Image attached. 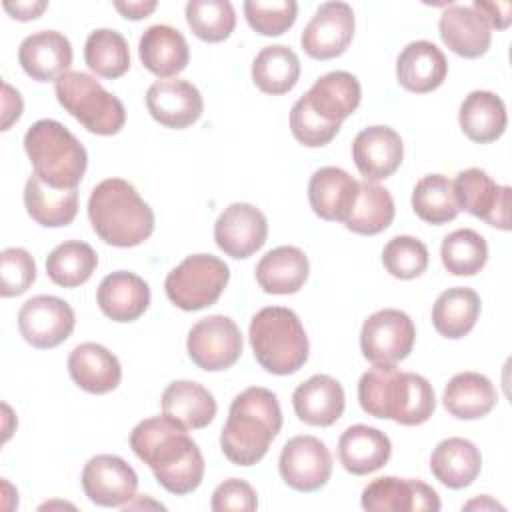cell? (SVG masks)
Returning a JSON list of instances; mask_svg holds the SVG:
<instances>
[{"mask_svg": "<svg viewBox=\"0 0 512 512\" xmlns=\"http://www.w3.org/2000/svg\"><path fill=\"white\" fill-rule=\"evenodd\" d=\"M308 256L296 246H278L256 264V282L266 294H296L308 280Z\"/></svg>", "mask_w": 512, "mask_h": 512, "instance_id": "32", "label": "cell"}, {"mask_svg": "<svg viewBox=\"0 0 512 512\" xmlns=\"http://www.w3.org/2000/svg\"><path fill=\"white\" fill-rule=\"evenodd\" d=\"M310 108L326 122L342 124L360 104L362 88L354 74L334 70L320 76L304 94Z\"/></svg>", "mask_w": 512, "mask_h": 512, "instance_id": "29", "label": "cell"}, {"mask_svg": "<svg viewBox=\"0 0 512 512\" xmlns=\"http://www.w3.org/2000/svg\"><path fill=\"white\" fill-rule=\"evenodd\" d=\"M24 206L36 224L62 228L78 214V188H52L32 174L24 186Z\"/></svg>", "mask_w": 512, "mask_h": 512, "instance_id": "34", "label": "cell"}, {"mask_svg": "<svg viewBox=\"0 0 512 512\" xmlns=\"http://www.w3.org/2000/svg\"><path fill=\"white\" fill-rule=\"evenodd\" d=\"M76 326L72 306L50 294L28 298L18 312L20 336L34 348L48 350L70 338Z\"/></svg>", "mask_w": 512, "mask_h": 512, "instance_id": "11", "label": "cell"}, {"mask_svg": "<svg viewBox=\"0 0 512 512\" xmlns=\"http://www.w3.org/2000/svg\"><path fill=\"white\" fill-rule=\"evenodd\" d=\"M458 122L468 140L476 144L494 142L508 124L504 100L490 90H474L462 100Z\"/></svg>", "mask_w": 512, "mask_h": 512, "instance_id": "33", "label": "cell"}, {"mask_svg": "<svg viewBox=\"0 0 512 512\" xmlns=\"http://www.w3.org/2000/svg\"><path fill=\"white\" fill-rule=\"evenodd\" d=\"M140 62L158 78L178 76L190 62V48L184 34L168 24L146 28L138 42Z\"/></svg>", "mask_w": 512, "mask_h": 512, "instance_id": "27", "label": "cell"}, {"mask_svg": "<svg viewBox=\"0 0 512 512\" xmlns=\"http://www.w3.org/2000/svg\"><path fill=\"white\" fill-rule=\"evenodd\" d=\"M442 42L462 58H480L488 52L492 30L474 6L452 4L438 20Z\"/></svg>", "mask_w": 512, "mask_h": 512, "instance_id": "24", "label": "cell"}, {"mask_svg": "<svg viewBox=\"0 0 512 512\" xmlns=\"http://www.w3.org/2000/svg\"><path fill=\"white\" fill-rule=\"evenodd\" d=\"M186 22L196 38L204 42H224L236 28V12L228 0H190Z\"/></svg>", "mask_w": 512, "mask_h": 512, "instance_id": "43", "label": "cell"}, {"mask_svg": "<svg viewBox=\"0 0 512 512\" xmlns=\"http://www.w3.org/2000/svg\"><path fill=\"white\" fill-rule=\"evenodd\" d=\"M392 454L390 438L372 426L354 424L338 440V460L346 472L366 476L380 470Z\"/></svg>", "mask_w": 512, "mask_h": 512, "instance_id": "28", "label": "cell"}, {"mask_svg": "<svg viewBox=\"0 0 512 512\" xmlns=\"http://www.w3.org/2000/svg\"><path fill=\"white\" fill-rule=\"evenodd\" d=\"M248 338L256 362L270 374H294L308 360L306 330L290 308L266 306L258 310L250 320Z\"/></svg>", "mask_w": 512, "mask_h": 512, "instance_id": "5", "label": "cell"}, {"mask_svg": "<svg viewBox=\"0 0 512 512\" xmlns=\"http://www.w3.org/2000/svg\"><path fill=\"white\" fill-rule=\"evenodd\" d=\"M36 280V262L26 248H4L0 254V294L12 298L24 294Z\"/></svg>", "mask_w": 512, "mask_h": 512, "instance_id": "47", "label": "cell"}, {"mask_svg": "<svg viewBox=\"0 0 512 512\" xmlns=\"http://www.w3.org/2000/svg\"><path fill=\"white\" fill-rule=\"evenodd\" d=\"M448 74L444 52L430 40H414L396 58L398 84L416 94H426L442 86Z\"/></svg>", "mask_w": 512, "mask_h": 512, "instance_id": "22", "label": "cell"}, {"mask_svg": "<svg viewBox=\"0 0 512 512\" xmlns=\"http://www.w3.org/2000/svg\"><path fill=\"white\" fill-rule=\"evenodd\" d=\"M244 16L254 32L262 36H280L294 26L298 4L294 0H246Z\"/></svg>", "mask_w": 512, "mask_h": 512, "instance_id": "45", "label": "cell"}, {"mask_svg": "<svg viewBox=\"0 0 512 512\" xmlns=\"http://www.w3.org/2000/svg\"><path fill=\"white\" fill-rule=\"evenodd\" d=\"M146 108L150 116L174 130L192 126L204 112V100L200 90L180 78L156 80L146 92Z\"/></svg>", "mask_w": 512, "mask_h": 512, "instance_id": "18", "label": "cell"}, {"mask_svg": "<svg viewBox=\"0 0 512 512\" xmlns=\"http://www.w3.org/2000/svg\"><path fill=\"white\" fill-rule=\"evenodd\" d=\"M498 394L494 384L480 372L454 374L442 394L446 412L458 420H478L496 406Z\"/></svg>", "mask_w": 512, "mask_h": 512, "instance_id": "35", "label": "cell"}, {"mask_svg": "<svg viewBox=\"0 0 512 512\" xmlns=\"http://www.w3.org/2000/svg\"><path fill=\"white\" fill-rule=\"evenodd\" d=\"M452 184L460 210L470 212L494 228L510 230V186L496 184L482 168L458 172Z\"/></svg>", "mask_w": 512, "mask_h": 512, "instance_id": "12", "label": "cell"}, {"mask_svg": "<svg viewBox=\"0 0 512 512\" xmlns=\"http://www.w3.org/2000/svg\"><path fill=\"white\" fill-rule=\"evenodd\" d=\"M48 8V2L44 0H32V2H4V10L20 22L36 20L44 10Z\"/></svg>", "mask_w": 512, "mask_h": 512, "instance_id": "51", "label": "cell"}, {"mask_svg": "<svg viewBox=\"0 0 512 512\" xmlns=\"http://www.w3.org/2000/svg\"><path fill=\"white\" fill-rule=\"evenodd\" d=\"M268 238V220L260 208L234 202L224 208L214 224L216 246L230 258L244 260L258 252Z\"/></svg>", "mask_w": 512, "mask_h": 512, "instance_id": "16", "label": "cell"}, {"mask_svg": "<svg viewBox=\"0 0 512 512\" xmlns=\"http://www.w3.org/2000/svg\"><path fill=\"white\" fill-rule=\"evenodd\" d=\"M480 296L466 286H454L444 290L432 306V324L444 338H464L480 316Z\"/></svg>", "mask_w": 512, "mask_h": 512, "instance_id": "36", "label": "cell"}, {"mask_svg": "<svg viewBox=\"0 0 512 512\" xmlns=\"http://www.w3.org/2000/svg\"><path fill=\"white\" fill-rule=\"evenodd\" d=\"M86 66L102 78L116 80L130 68V48L126 38L112 28H96L84 44Z\"/></svg>", "mask_w": 512, "mask_h": 512, "instance_id": "40", "label": "cell"}, {"mask_svg": "<svg viewBox=\"0 0 512 512\" xmlns=\"http://www.w3.org/2000/svg\"><path fill=\"white\" fill-rule=\"evenodd\" d=\"M2 410H4V416H6V420L10 418V406L8 404H2ZM10 438V428H8V424L4 426V440H8Z\"/></svg>", "mask_w": 512, "mask_h": 512, "instance_id": "54", "label": "cell"}, {"mask_svg": "<svg viewBox=\"0 0 512 512\" xmlns=\"http://www.w3.org/2000/svg\"><path fill=\"white\" fill-rule=\"evenodd\" d=\"M88 218L98 238L116 248L142 244L156 224L152 208L124 178H106L92 188Z\"/></svg>", "mask_w": 512, "mask_h": 512, "instance_id": "4", "label": "cell"}, {"mask_svg": "<svg viewBox=\"0 0 512 512\" xmlns=\"http://www.w3.org/2000/svg\"><path fill=\"white\" fill-rule=\"evenodd\" d=\"M18 62L32 80L56 82L72 64V44L58 30H40L22 40Z\"/></svg>", "mask_w": 512, "mask_h": 512, "instance_id": "20", "label": "cell"}, {"mask_svg": "<svg viewBox=\"0 0 512 512\" xmlns=\"http://www.w3.org/2000/svg\"><path fill=\"white\" fill-rule=\"evenodd\" d=\"M482 18L486 20V24L496 30H506L512 22V4L510 2H484V0H474L472 4Z\"/></svg>", "mask_w": 512, "mask_h": 512, "instance_id": "49", "label": "cell"}, {"mask_svg": "<svg viewBox=\"0 0 512 512\" xmlns=\"http://www.w3.org/2000/svg\"><path fill=\"white\" fill-rule=\"evenodd\" d=\"M416 328L412 318L398 308H382L370 314L360 330L362 356L372 364L396 366L414 348Z\"/></svg>", "mask_w": 512, "mask_h": 512, "instance_id": "9", "label": "cell"}, {"mask_svg": "<svg viewBox=\"0 0 512 512\" xmlns=\"http://www.w3.org/2000/svg\"><path fill=\"white\" fill-rule=\"evenodd\" d=\"M300 78V60L290 46H264L252 60L254 86L272 96L290 92Z\"/></svg>", "mask_w": 512, "mask_h": 512, "instance_id": "37", "label": "cell"}, {"mask_svg": "<svg viewBox=\"0 0 512 512\" xmlns=\"http://www.w3.org/2000/svg\"><path fill=\"white\" fill-rule=\"evenodd\" d=\"M230 280V268L212 254L186 256L164 280L168 300L184 310L198 312L218 302Z\"/></svg>", "mask_w": 512, "mask_h": 512, "instance_id": "8", "label": "cell"}, {"mask_svg": "<svg viewBox=\"0 0 512 512\" xmlns=\"http://www.w3.org/2000/svg\"><path fill=\"white\" fill-rule=\"evenodd\" d=\"M130 448L170 494L184 496L202 484L204 456L186 428L172 418L162 414L138 422L130 432Z\"/></svg>", "mask_w": 512, "mask_h": 512, "instance_id": "1", "label": "cell"}, {"mask_svg": "<svg viewBox=\"0 0 512 512\" xmlns=\"http://www.w3.org/2000/svg\"><path fill=\"white\" fill-rule=\"evenodd\" d=\"M24 110L22 96L16 88H12L8 82H2V130L6 132Z\"/></svg>", "mask_w": 512, "mask_h": 512, "instance_id": "50", "label": "cell"}, {"mask_svg": "<svg viewBox=\"0 0 512 512\" xmlns=\"http://www.w3.org/2000/svg\"><path fill=\"white\" fill-rule=\"evenodd\" d=\"M98 266L94 248L82 240H66L58 244L46 258L48 278L62 288L86 284Z\"/></svg>", "mask_w": 512, "mask_h": 512, "instance_id": "39", "label": "cell"}, {"mask_svg": "<svg viewBox=\"0 0 512 512\" xmlns=\"http://www.w3.org/2000/svg\"><path fill=\"white\" fill-rule=\"evenodd\" d=\"M358 402L366 414L402 426H420L436 410L434 388L424 376L384 364H374L360 376Z\"/></svg>", "mask_w": 512, "mask_h": 512, "instance_id": "2", "label": "cell"}, {"mask_svg": "<svg viewBox=\"0 0 512 512\" xmlns=\"http://www.w3.org/2000/svg\"><path fill=\"white\" fill-rule=\"evenodd\" d=\"M210 508L214 512H254L258 508L256 490L242 478H228L212 492Z\"/></svg>", "mask_w": 512, "mask_h": 512, "instance_id": "48", "label": "cell"}, {"mask_svg": "<svg viewBox=\"0 0 512 512\" xmlns=\"http://www.w3.org/2000/svg\"><path fill=\"white\" fill-rule=\"evenodd\" d=\"M428 248L414 236H394L382 250V264L386 272L398 280H412L428 268Z\"/></svg>", "mask_w": 512, "mask_h": 512, "instance_id": "44", "label": "cell"}, {"mask_svg": "<svg viewBox=\"0 0 512 512\" xmlns=\"http://www.w3.org/2000/svg\"><path fill=\"white\" fill-rule=\"evenodd\" d=\"M464 508L466 510H472V508H480V510H504V506H500L498 502H494L490 496H480V498H476V500H470L468 504H464Z\"/></svg>", "mask_w": 512, "mask_h": 512, "instance_id": "53", "label": "cell"}, {"mask_svg": "<svg viewBox=\"0 0 512 512\" xmlns=\"http://www.w3.org/2000/svg\"><path fill=\"white\" fill-rule=\"evenodd\" d=\"M340 126L342 124L326 122L324 118H320L310 108V104L306 102L304 96H300L290 110L292 136L308 148H320V146H326L328 142H332V138L340 132Z\"/></svg>", "mask_w": 512, "mask_h": 512, "instance_id": "46", "label": "cell"}, {"mask_svg": "<svg viewBox=\"0 0 512 512\" xmlns=\"http://www.w3.org/2000/svg\"><path fill=\"white\" fill-rule=\"evenodd\" d=\"M282 480L298 492H316L332 476V456L326 444L316 436L290 438L278 460Z\"/></svg>", "mask_w": 512, "mask_h": 512, "instance_id": "15", "label": "cell"}, {"mask_svg": "<svg viewBox=\"0 0 512 512\" xmlns=\"http://www.w3.org/2000/svg\"><path fill=\"white\" fill-rule=\"evenodd\" d=\"M292 406L304 424L320 428L332 426L346 406L344 388L328 374H314L296 386Z\"/></svg>", "mask_w": 512, "mask_h": 512, "instance_id": "25", "label": "cell"}, {"mask_svg": "<svg viewBox=\"0 0 512 512\" xmlns=\"http://www.w3.org/2000/svg\"><path fill=\"white\" fill-rule=\"evenodd\" d=\"M242 348L244 340L238 324L222 314L198 320L186 338L190 360L206 372L232 368L242 356Z\"/></svg>", "mask_w": 512, "mask_h": 512, "instance_id": "10", "label": "cell"}, {"mask_svg": "<svg viewBox=\"0 0 512 512\" xmlns=\"http://www.w3.org/2000/svg\"><path fill=\"white\" fill-rule=\"evenodd\" d=\"M396 214L392 194L378 182H358V196L344 226L360 236L384 232Z\"/></svg>", "mask_w": 512, "mask_h": 512, "instance_id": "38", "label": "cell"}, {"mask_svg": "<svg viewBox=\"0 0 512 512\" xmlns=\"http://www.w3.org/2000/svg\"><path fill=\"white\" fill-rule=\"evenodd\" d=\"M68 374L84 392L108 394L118 388L122 380V366L102 344L82 342L68 356Z\"/></svg>", "mask_w": 512, "mask_h": 512, "instance_id": "26", "label": "cell"}, {"mask_svg": "<svg viewBox=\"0 0 512 512\" xmlns=\"http://www.w3.org/2000/svg\"><path fill=\"white\" fill-rule=\"evenodd\" d=\"M402 158V138L390 126H368L360 130L352 142V160L368 182H378L392 176L400 168Z\"/></svg>", "mask_w": 512, "mask_h": 512, "instance_id": "19", "label": "cell"}, {"mask_svg": "<svg viewBox=\"0 0 512 512\" xmlns=\"http://www.w3.org/2000/svg\"><path fill=\"white\" fill-rule=\"evenodd\" d=\"M430 470L440 484L460 490L478 478L482 470V454L474 442L452 436L438 442L432 450Z\"/></svg>", "mask_w": 512, "mask_h": 512, "instance_id": "31", "label": "cell"}, {"mask_svg": "<svg viewBox=\"0 0 512 512\" xmlns=\"http://www.w3.org/2000/svg\"><path fill=\"white\" fill-rule=\"evenodd\" d=\"M360 504L368 512H438V492L422 480L380 476L364 486Z\"/></svg>", "mask_w": 512, "mask_h": 512, "instance_id": "17", "label": "cell"}, {"mask_svg": "<svg viewBox=\"0 0 512 512\" xmlns=\"http://www.w3.org/2000/svg\"><path fill=\"white\" fill-rule=\"evenodd\" d=\"M414 214L434 226L454 220L460 212L454 196V184L444 174L422 176L412 190Z\"/></svg>", "mask_w": 512, "mask_h": 512, "instance_id": "41", "label": "cell"}, {"mask_svg": "<svg viewBox=\"0 0 512 512\" xmlns=\"http://www.w3.org/2000/svg\"><path fill=\"white\" fill-rule=\"evenodd\" d=\"M158 2L156 0H138V2H114V8L126 18V20H142L150 16L156 10Z\"/></svg>", "mask_w": 512, "mask_h": 512, "instance_id": "52", "label": "cell"}, {"mask_svg": "<svg viewBox=\"0 0 512 512\" xmlns=\"http://www.w3.org/2000/svg\"><path fill=\"white\" fill-rule=\"evenodd\" d=\"M444 268L454 276H474L488 262V244L472 228H458L444 236L440 246Z\"/></svg>", "mask_w": 512, "mask_h": 512, "instance_id": "42", "label": "cell"}, {"mask_svg": "<svg viewBox=\"0 0 512 512\" xmlns=\"http://www.w3.org/2000/svg\"><path fill=\"white\" fill-rule=\"evenodd\" d=\"M356 18L346 2H324L316 8L310 22L304 26L300 44L314 60H330L342 56L354 38Z\"/></svg>", "mask_w": 512, "mask_h": 512, "instance_id": "13", "label": "cell"}, {"mask_svg": "<svg viewBox=\"0 0 512 512\" xmlns=\"http://www.w3.org/2000/svg\"><path fill=\"white\" fill-rule=\"evenodd\" d=\"M282 428L278 396L262 386L242 390L230 404L220 434L222 454L236 466L258 464Z\"/></svg>", "mask_w": 512, "mask_h": 512, "instance_id": "3", "label": "cell"}, {"mask_svg": "<svg viewBox=\"0 0 512 512\" xmlns=\"http://www.w3.org/2000/svg\"><path fill=\"white\" fill-rule=\"evenodd\" d=\"M82 490L96 506L124 508L136 498L138 476L124 458L96 454L82 468Z\"/></svg>", "mask_w": 512, "mask_h": 512, "instance_id": "14", "label": "cell"}, {"mask_svg": "<svg viewBox=\"0 0 512 512\" xmlns=\"http://www.w3.org/2000/svg\"><path fill=\"white\" fill-rule=\"evenodd\" d=\"M358 196V180L336 166L318 168L308 182L312 212L328 222H346Z\"/></svg>", "mask_w": 512, "mask_h": 512, "instance_id": "21", "label": "cell"}, {"mask_svg": "<svg viewBox=\"0 0 512 512\" xmlns=\"http://www.w3.org/2000/svg\"><path fill=\"white\" fill-rule=\"evenodd\" d=\"M102 314L114 322H134L150 306V288L134 272L116 270L102 278L96 290Z\"/></svg>", "mask_w": 512, "mask_h": 512, "instance_id": "23", "label": "cell"}, {"mask_svg": "<svg viewBox=\"0 0 512 512\" xmlns=\"http://www.w3.org/2000/svg\"><path fill=\"white\" fill-rule=\"evenodd\" d=\"M58 104L88 132L114 136L126 124V110L118 96L110 94L94 76L68 70L54 82Z\"/></svg>", "mask_w": 512, "mask_h": 512, "instance_id": "7", "label": "cell"}, {"mask_svg": "<svg viewBox=\"0 0 512 512\" xmlns=\"http://www.w3.org/2000/svg\"><path fill=\"white\" fill-rule=\"evenodd\" d=\"M24 150L42 182L52 188H78L88 166L86 148L58 120L42 118L24 134Z\"/></svg>", "mask_w": 512, "mask_h": 512, "instance_id": "6", "label": "cell"}, {"mask_svg": "<svg viewBox=\"0 0 512 512\" xmlns=\"http://www.w3.org/2000/svg\"><path fill=\"white\" fill-rule=\"evenodd\" d=\"M162 414L186 430L206 428L216 416V400L208 388L192 380L170 382L160 398Z\"/></svg>", "mask_w": 512, "mask_h": 512, "instance_id": "30", "label": "cell"}]
</instances>
